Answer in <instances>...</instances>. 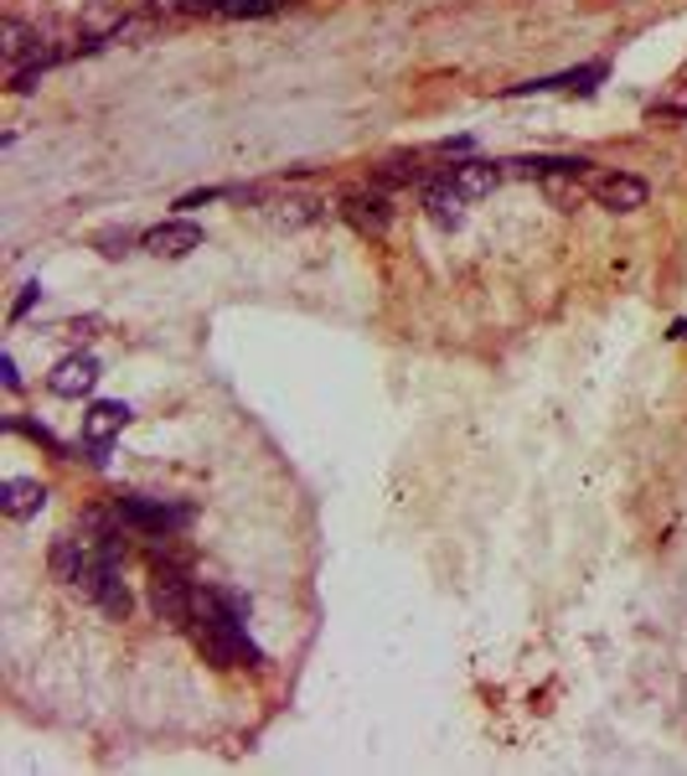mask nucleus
<instances>
[{"instance_id": "obj_1", "label": "nucleus", "mask_w": 687, "mask_h": 776, "mask_svg": "<svg viewBox=\"0 0 687 776\" xmlns=\"http://www.w3.org/2000/svg\"><path fill=\"white\" fill-rule=\"evenodd\" d=\"M243 617H249V600L238 590H196V611L186 632L202 647V657L217 668H254L258 647L243 632Z\"/></svg>"}, {"instance_id": "obj_2", "label": "nucleus", "mask_w": 687, "mask_h": 776, "mask_svg": "<svg viewBox=\"0 0 687 776\" xmlns=\"http://www.w3.org/2000/svg\"><path fill=\"white\" fill-rule=\"evenodd\" d=\"M114 517L124 523V528H135V534H177V528H186L192 523V508H181V502H166V498H140V492H124V498L114 502Z\"/></svg>"}, {"instance_id": "obj_3", "label": "nucleus", "mask_w": 687, "mask_h": 776, "mask_svg": "<svg viewBox=\"0 0 687 776\" xmlns=\"http://www.w3.org/2000/svg\"><path fill=\"white\" fill-rule=\"evenodd\" d=\"M79 590L88 600H94L104 617H114V621H124L130 611H135V596H130V585H124V575L114 570V559H94L88 570H83V580H79Z\"/></svg>"}, {"instance_id": "obj_4", "label": "nucleus", "mask_w": 687, "mask_h": 776, "mask_svg": "<svg viewBox=\"0 0 687 776\" xmlns=\"http://www.w3.org/2000/svg\"><path fill=\"white\" fill-rule=\"evenodd\" d=\"M150 611H156L166 626H192V611H196L192 580L181 575V570H156V575H150Z\"/></svg>"}, {"instance_id": "obj_5", "label": "nucleus", "mask_w": 687, "mask_h": 776, "mask_svg": "<svg viewBox=\"0 0 687 776\" xmlns=\"http://www.w3.org/2000/svg\"><path fill=\"white\" fill-rule=\"evenodd\" d=\"M589 198L600 202L605 213H636V207H647V181L630 177V171H605V177L589 181Z\"/></svg>"}, {"instance_id": "obj_6", "label": "nucleus", "mask_w": 687, "mask_h": 776, "mask_svg": "<svg viewBox=\"0 0 687 776\" xmlns=\"http://www.w3.org/2000/svg\"><path fill=\"white\" fill-rule=\"evenodd\" d=\"M341 218L352 223L362 239H383L393 223V207L383 192H347V198H341Z\"/></svg>"}, {"instance_id": "obj_7", "label": "nucleus", "mask_w": 687, "mask_h": 776, "mask_svg": "<svg viewBox=\"0 0 687 776\" xmlns=\"http://www.w3.org/2000/svg\"><path fill=\"white\" fill-rule=\"evenodd\" d=\"M140 243H145L156 259H186L192 249H202V228L186 223V218H171V223H156Z\"/></svg>"}, {"instance_id": "obj_8", "label": "nucleus", "mask_w": 687, "mask_h": 776, "mask_svg": "<svg viewBox=\"0 0 687 776\" xmlns=\"http://www.w3.org/2000/svg\"><path fill=\"white\" fill-rule=\"evenodd\" d=\"M94 383H98V362L88 358V353H73V358H62L52 373H47V389L58 398H83V394H94Z\"/></svg>"}, {"instance_id": "obj_9", "label": "nucleus", "mask_w": 687, "mask_h": 776, "mask_svg": "<svg viewBox=\"0 0 687 776\" xmlns=\"http://www.w3.org/2000/svg\"><path fill=\"white\" fill-rule=\"evenodd\" d=\"M502 177H507V166H496V160H455L450 171H445V181H450V187L466 202L496 192V181H502Z\"/></svg>"}, {"instance_id": "obj_10", "label": "nucleus", "mask_w": 687, "mask_h": 776, "mask_svg": "<svg viewBox=\"0 0 687 776\" xmlns=\"http://www.w3.org/2000/svg\"><path fill=\"white\" fill-rule=\"evenodd\" d=\"M130 419H135L130 404H119V398H98V404H88V415H83V440H88V445H109Z\"/></svg>"}, {"instance_id": "obj_11", "label": "nucleus", "mask_w": 687, "mask_h": 776, "mask_svg": "<svg viewBox=\"0 0 687 776\" xmlns=\"http://www.w3.org/2000/svg\"><path fill=\"white\" fill-rule=\"evenodd\" d=\"M424 207H430V218L439 223V228H460L466 223V198L455 192L445 177L430 181V192H424Z\"/></svg>"}, {"instance_id": "obj_12", "label": "nucleus", "mask_w": 687, "mask_h": 776, "mask_svg": "<svg viewBox=\"0 0 687 776\" xmlns=\"http://www.w3.org/2000/svg\"><path fill=\"white\" fill-rule=\"evenodd\" d=\"M47 502V487L41 481H32V477H11L5 487H0V508L11 517H32Z\"/></svg>"}, {"instance_id": "obj_13", "label": "nucleus", "mask_w": 687, "mask_h": 776, "mask_svg": "<svg viewBox=\"0 0 687 776\" xmlns=\"http://www.w3.org/2000/svg\"><path fill=\"white\" fill-rule=\"evenodd\" d=\"M181 11H196V16H269L279 11V0H181Z\"/></svg>"}, {"instance_id": "obj_14", "label": "nucleus", "mask_w": 687, "mask_h": 776, "mask_svg": "<svg viewBox=\"0 0 687 776\" xmlns=\"http://www.w3.org/2000/svg\"><path fill=\"white\" fill-rule=\"evenodd\" d=\"M269 218H275L279 228H311V223L321 218V202L305 198V192H290V198L269 202Z\"/></svg>"}, {"instance_id": "obj_15", "label": "nucleus", "mask_w": 687, "mask_h": 776, "mask_svg": "<svg viewBox=\"0 0 687 776\" xmlns=\"http://www.w3.org/2000/svg\"><path fill=\"white\" fill-rule=\"evenodd\" d=\"M579 177H584V171H553V177H543V192L569 213V207H579V198H584V192H579Z\"/></svg>"}, {"instance_id": "obj_16", "label": "nucleus", "mask_w": 687, "mask_h": 776, "mask_svg": "<svg viewBox=\"0 0 687 776\" xmlns=\"http://www.w3.org/2000/svg\"><path fill=\"white\" fill-rule=\"evenodd\" d=\"M377 177H383V187H398V181H424V171H419V166H409V160H388Z\"/></svg>"}, {"instance_id": "obj_17", "label": "nucleus", "mask_w": 687, "mask_h": 776, "mask_svg": "<svg viewBox=\"0 0 687 776\" xmlns=\"http://www.w3.org/2000/svg\"><path fill=\"white\" fill-rule=\"evenodd\" d=\"M98 243H104V254H109V259L130 254V234H98Z\"/></svg>"}, {"instance_id": "obj_18", "label": "nucleus", "mask_w": 687, "mask_h": 776, "mask_svg": "<svg viewBox=\"0 0 687 776\" xmlns=\"http://www.w3.org/2000/svg\"><path fill=\"white\" fill-rule=\"evenodd\" d=\"M37 296H41L37 285H26V290H21V300L11 306V317H26V311H32V300H37Z\"/></svg>"}, {"instance_id": "obj_19", "label": "nucleus", "mask_w": 687, "mask_h": 776, "mask_svg": "<svg viewBox=\"0 0 687 776\" xmlns=\"http://www.w3.org/2000/svg\"><path fill=\"white\" fill-rule=\"evenodd\" d=\"M0 379H5V389H21V373L11 358H0Z\"/></svg>"}]
</instances>
